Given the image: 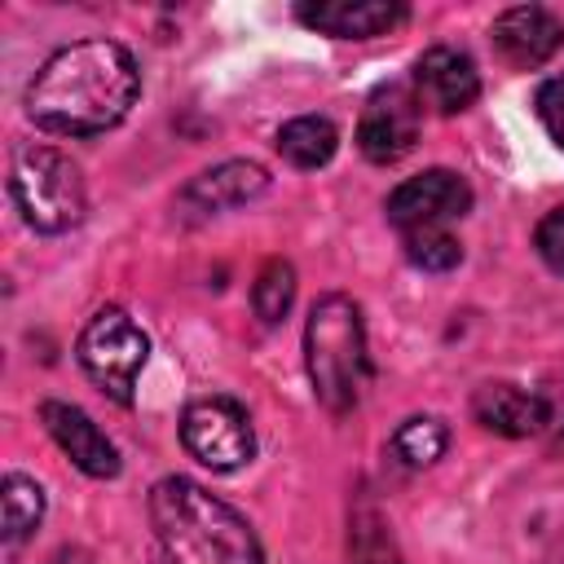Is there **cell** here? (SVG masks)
Segmentation results:
<instances>
[{
	"label": "cell",
	"mask_w": 564,
	"mask_h": 564,
	"mask_svg": "<svg viewBox=\"0 0 564 564\" xmlns=\"http://www.w3.org/2000/svg\"><path fill=\"white\" fill-rule=\"evenodd\" d=\"M141 93L132 53L115 40H75L57 48L26 88V115L57 137H93L115 128Z\"/></svg>",
	"instance_id": "obj_1"
},
{
	"label": "cell",
	"mask_w": 564,
	"mask_h": 564,
	"mask_svg": "<svg viewBox=\"0 0 564 564\" xmlns=\"http://www.w3.org/2000/svg\"><path fill=\"white\" fill-rule=\"evenodd\" d=\"M150 524L163 564H260L251 524L189 476H163L150 489Z\"/></svg>",
	"instance_id": "obj_2"
},
{
	"label": "cell",
	"mask_w": 564,
	"mask_h": 564,
	"mask_svg": "<svg viewBox=\"0 0 564 564\" xmlns=\"http://www.w3.org/2000/svg\"><path fill=\"white\" fill-rule=\"evenodd\" d=\"M304 366L313 397L330 414H348L361 401V388L370 379V357H366V326L361 308L330 291L308 308L304 322Z\"/></svg>",
	"instance_id": "obj_3"
},
{
	"label": "cell",
	"mask_w": 564,
	"mask_h": 564,
	"mask_svg": "<svg viewBox=\"0 0 564 564\" xmlns=\"http://www.w3.org/2000/svg\"><path fill=\"white\" fill-rule=\"evenodd\" d=\"M9 194L35 234H66L84 220V176L53 145H22L9 163Z\"/></svg>",
	"instance_id": "obj_4"
},
{
	"label": "cell",
	"mask_w": 564,
	"mask_h": 564,
	"mask_svg": "<svg viewBox=\"0 0 564 564\" xmlns=\"http://www.w3.org/2000/svg\"><path fill=\"white\" fill-rule=\"evenodd\" d=\"M145 357H150V339L123 308H101L79 330V366H84V375L119 405H132L137 375H141Z\"/></svg>",
	"instance_id": "obj_5"
},
{
	"label": "cell",
	"mask_w": 564,
	"mask_h": 564,
	"mask_svg": "<svg viewBox=\"0 0 564 564\" xmlns=\"http://www.w3.org/2000/svg\"><path fill=\"white\" fill-rule=\"evenodd\" d=\"M181 441H185L189 458H198L212 471H234V467L251 463V454H256L251 419L229 397H198V401H189L185 414H181Z\"/></svg>",
	"instance_id": "obj_6"
},
{
	"label": "cell",
	"mask_w": 564,
	"mask_h": 564,
	"mask_svg": "<svg viewBox=\"0 0 564 564\" xmlns=\"http://www.w3.org/2000/svg\"><path fill=\"white\" fill-rule=\"evenodd\" d=\"M467 212H471V185L449 167H432L423 176H410L388 194V220L401 234L449 229Z\"/></svg>",
	"instance_id": "obj_7"
},
{
	"label": "cell",
	"mask_w": 564,
	"mask_h": 564,
	"mask_svg": "<svg viewBox=\"0 0 564 564\" xmlns=\"http://www.w3.org/2000/svg\"><path fill=\"white\" fill-rule=\"evenodd\" d=\"M419 141V97L405 84H383L370 93L361 123H357V150L370 163H397Z\"/></svg>",
	"instance_id": "obj_8"
},
{
	"label": "cell",
	"mask_w": 564,
	"mask_h": 564,
	"mask_svg": "<svg viewBox=\"0 0 564 564\" xmlns=\"http://www.w3.org/2000/svg\"><path fill=\"white\" fill-rule=\"evenodd\" d=\"M489 40H494V53L507 66L533 70V66L551 62L555 48L564 44V22L542 4H516V9H502L494 18Z\"/></svg>",
	"instance_id": "obj_9"
},
{
	"label": "cell",
	"mask_w": 564,
	"mask_h": 564,
	"mask_svg": "<svg viewBox=\"0 0 564 564\" xmlns=\"http://www.w3.org/2000/svg\"><path fill=\"white\" fill-rule=\"evenodd\" d=\"M414 97L419 106H432L436 115H458L480 97V75L476 62L463 48L436 44L427 53H419L414 62Z\"/></svg>",
	"instance_id": "obj_10"
},
{
	"label": "cell",
	"mask_w": 564,
	"mask_h": 564,
	"mask_svg": "<svg viewBox=\"0 0 564 564\" xmlns=\"http://www.w3.org/2000/svg\"><path fill=\"white\" fill-rule=\"evenodd\" d=\"M40 419H44L48 436L62 445V454H66L84 476H93V480L119 476V449H115V441H110L79 405H70V401H44V405H40Z\"/></svg>",
	"instance_id": "obj_11"
},
{
	"label": "cell",
	"mask_w": 564,
	"mask_h": 564,
	"mask_svg": "<svg viewBox=\"0 0 564 564\" xmlns=\"http://www.w3.org/2000/svg\"><path fill=\"white\" fill-rule=\"evenodd\" d=\"M295 18L335 40H370L392 31L405 18V9L392 0H304L295 4Z\"/></svg>",
	"instance_id": "obj_12"
},
{
	"label": "cell",
	"mask_w": 564,
	"mask_h": 564,
	"mask_svg": "<svg viewBox=\"0 0 564 564\" xmlns=\"http://www.w3.org/2000/svg\"><path fill=\"white\" fill-rule=\"evenodd\" d=\"M471 414L480 427L498 432V436H533L551 423V405L546 397L520 388V383H485L471 397Z\"/></svg>",
	"instance_id": "obj_13"
},
{
	"label": "cell",
	"mask_w": 564,
	"mask_h": 564,
	"mask_svg": "<svg viewBox=\"0 0 564 564\" xmlns=\"http://www.w3.org/2000/svg\"><path fill=\"white\" fill-rule=\"evenodd\" d=\"M269 185V172L260 163H247V159H229L220 167H207L198 172L189 185H185V203L198 207V212H225V207H242L251 198H260Z\"/></svg>",
	"instance_id": "obj_14"
},
{
	"label": "cell",
	"mask_w": 564,
	"mask_h": 564,
	"mask_svg": "<svg viewBox=\"0 0 564 564\" xmlns=\"http://www.w3.org/2000/svg\"><path fill=\"white\" fill-rule=\"evenodd\" d=\"M335 150H339V132L322 115H300L278 128V154L291 167H322L335 159Z\"/></svg>",
	"instance_id": "obj_15"
},
{
	"label": "cell",
	"mask_w": 564,
	"mask_h": 564,
	"mask_svg": "<svg viewBox=\"0 0 564 564\" xmlns=\"http://www.w3.org/2000/svg\"><path fill=\"white\" fill-rule=\"evenodd\" d=\"M449 445V427L436 414H414L392 432V454L405 467H432Z\"/></svg>",
	"instance_id": "obj_16"
},
{
	"label": "cell",
	"mask_w": 564,
	"mask_h": 564,
	"mask_svg": "<svg viewBox=\"0 0 564 564\" xmlns=\"http://www.w3.org/2000/svg\"><path fill=\"white\" fill-rule=\"evenodd\" d=\"M40 520H44V489L31 476L9 471L4 476V542L18 546L22 538H31Z\"/></svg>",
	"instance_id": "obj_17"
},
{
	"label": "cell",
	"mask_w": 564,
	"mask_h": 564,
	"mask_svg": "<svg viewBox=\"0 0 564 564\" xmlns=\"http://www.w3.org/2000/svg\"><path fill=\"white\" fill-rule=\"evenodd\" d=\"M291 300H295V269L286 264V260H264V269L256 273V286H251V308H256V317L264 322V326H278L282 317H286V308H291Z\"/></svg>",
	"instance_id": "obj_18"
},
{
	"label": "cell",
	"mask_w": 564,
	"mask_h": 564,
	"mask_svg": "<svg viewBox=\"0 0 564 564\" xmlns=\"http://www.w3.org/2000/svg\"><path fill=\"white\" fill-rule=\"evenodd\" d=\"M401 242H405L410 264H419L423 273H445V269H454V264L463 260V247H458V238H454L449 229H419V234H401Z\"/></svg>",
	"instance_id": "obj_19"
},
{
	"label": "cell",
	"mask_w": 564,
	"mask_h": 564,
	"mask_svg": "<svg viewBox=\"0 0 564 564\" xmlns=\"http://www.w3.org/2000/svg\"><path fill=\"white\" fill-rule=\"evenodd\" d=\"M352 564H401L388 524L379 520L375 507L352 516Z\"/></svg>",
	"instance_id": "obj_20"
},
{
	"label": "cell",
	"mask_w": 564,
	"mask_h": 564,
	"mask_svg": "<svg viewBox=\"0 0 564 564\" xmlns=\"http://www.w3.org/2000/svg\"><path fill=\"white\" fill-rule=\"evenodd\" d=\"M533 106H538V119H542V128L551 132V141L564 150V75H551V79L538 88Z\"/></svg>",
	"instance_id": "obj_21"
},
{
	"label": "cell",
	"mask_w": 564,
	"mask_h": 564,
	"mask_svg": "<svg viewBox=\"0 0 564 564\" xmlns=\"http://www.w3.org/2000/svg\"><path fill=\"white\" fill-rule=\"evenodd\" d=\"M533 247H538V256L546 260V269L564 273V207H555V212L542 216V225H538V234H533Z\"/></svg>",
	"instance_id": "obj_22"
},
{
	"label": "cell",
	"mask_w": 564,
	"mask_h": 564,
	"mask_svg": "<svg viewBox=\"0 0 564 564\" xmlns=\"http://www.w3.org/2000/svg\"><path fill=\"white\" fill-rule=\"evenodd\" d=\"M44 564H88V555H84V551H70V546H62V551H53Z\"/></svg>",
	"instance_id": "obj_23"
},
{
	"label": "cell",
	"mask_w": 564,
	"mask_h": 564,
	"mask_svg": "<svg viewBox=\"0 0 564 564\" xmlns=\"http://www.w3.org/2000/svg\"><path fill=\"white\" fill-rule=\"evenodd\" d=\"M560 441H564V436H560Z\"/></svg>",
	"instance_id": "obj_24"
}]
</instances>
